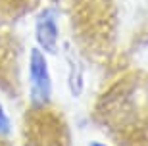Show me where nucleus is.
<instances>
[{
	"label": "nucleus",
	"mask_w": 148,
	"mask_h": 146,
	"mask_svg": "<svg viewBox=\"0 0 148 146\" xmlns=\"http://www.w3.org/2000/svg\"><path fill=\"white\" fill-rule=\"evenodd\" d=\"M29 85H31V102L35 106H44L52 96L48 64L40 48H33L29 54Z\"/></svg>",
	"instance_id": "nucleus-1"
},
{
	"label": "nucleus",
	"mask_w": 148,
	"mask_h": 146,
	"mask_svg": "<svg viewBox=\"0 0 148 146\" xmlns=\"http://www.w3.org/2000/svg\"><path fill=\"white\" fill-rule=\"evenodd\" d=\"M35 37H37L38 48L44 52H56V44H58V23H56L54 14L44 12L37 17V25H35Z\"/></svg>",
	"instance_id": "nucleus-2"
},
{
	"label": "nucleus",
	"mask_w": 148,
	"mask_h": 146,
	"mask_svg": "<svg viewBox=\"0 0 148 146\" xmlns=\"http://www.w3.org/2000/svg\"><path fill=\"white\" fill-rule=\"evenodd\" d=\"M10 133V117L4 112V106L0 104V135H8Z\"/></svg>",
	"instance_id": "nucleus-3"
},
{
	"label": "nucleus",
	"mask_w": 148,
	"mask_h": 146,
	"mask_svg": "<svg viewBox=\"0 0 148 146\" xmlns=\"http://www.w3.org/2000/svg\"><path fill=\"white\" fill-rule=\"evenodd\" d=\"M90 146H106V144H102V142H90Z\"/></svg>",
	"instance_id": "nucleus-4"
}]
</instances>
